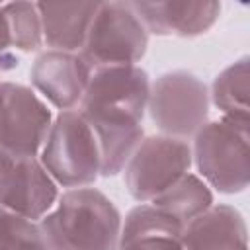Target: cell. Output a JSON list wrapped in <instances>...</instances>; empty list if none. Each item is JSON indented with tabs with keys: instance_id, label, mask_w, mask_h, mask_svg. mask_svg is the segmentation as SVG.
<instances>
[{
	"instance_id": "6da1fadb",
	"label": "cell",
	"mask_w": 250,
	"mask_h": 250,
	"mask_svg": "<svg viewBox=\"0 0 250 250\" xmlns=\"http://www.w3.org/2000/svg\"><path fill=\"white\" fill-rule=\"evenodd\" d=\"M148 94V74L137 64L92 70L78 113L98 141L100 176H117L143 141Z\"/></svg>"
},
{
	"instance_id": "4fadbf2b",
	"label": "cell",
	"mask_w": 250,
	"mask_h": 250,
	"mask_svg": "<svg viewBox=\"0 0 250 250\" xmlns=\"http://www.w3.org/2000/svg\"><path fill=\"white\" fill-rule=\"evenodd\" d=\"M184 227L152 205L133 207L121 223L117 250H184Z\"/></svg>"
},
{
	"instance_id": "5bb4252c",
	"label": "cell",
	"mask_w": 250,
	"mask_h": 250,
	"mask_svg": "<svg viewBox=\"0 0 250 250\" xmlns=\"http://www.w3.org/2000/svg\"><path fill=\"white\" fill-rule=\"evenodd\" d=\"M150 205L170 215L182 227H186L189 221H193L213 205V193L199 176L188 172L180 180H176L168 189L156 195Z\"/></svg>"
},
{
	"instance_id": "7a4b0ae2",
	"label": "cell",
	"mask_w": 250,
	"mask_h": 250,
	"mask_svg": "<svg viewBox=\"0 0 250 250\" xmlns=\"http://www.w3.org/2000/svg\"><path fill=\"white\" fill-rule=\"evenodd\" d=\"M121 213L96 188H74L43 215L39 229L47 250H117Z\"/></svg>"
},
{
	"instance_id": "2e32d148",
	"label": "cell",
	"mask_w": 250,
	"mask_h": 250,
	"mask_svg": "<svg viewBox=\"0 0 250 250\" xmlns=\"http://www.w3.org/2000/svg\"><path fill=\"white\" fill-rule=\"evenodd\" d=\"M8 31H10V41L12 47L23 51V53H33L39 51L43 45V29H41V18L35 2H10L0 6Z\"/></svg>"
},
{
	"instance_id": "ba28073f",
	"label": "cell",
	"mask_w": 250,
	"mask_h": 250,
	"mask_svg": "<svg viewBox=\"0 0 250 250\" xmlns=\"http://www.w3.org/2000/svg\"><path fill=\"white\" fill-rule=\"evenodd\" d=\"M51 109L16 82H0V148L18 158L37 156L51 129Z\"/></svg>"
},
{
	"instance_id": "3957f363",
	"label": "cell",
	"mask_w": 250,
	"mask_h": 250,
	"mask_svg": "<svg viewBox=\"0 0 250 250\" xmlns=\"http://www.w3.org/2000/svg\"><path fill=\"white\" fill-rule=\"evenodd\" d=\"M248 123L242 119L221 117L205 123L195 133V166L205 182L221 193L232 195L248 188L250 148Z\"/></svg>"
},
{
	"instance_id": "8992f818",
	"label": "cell",
	"mask_w": 250,
	"mask_h": 250,
	"mask_svg": "<svg viewBox=\"0 0 250 250\" xmlns=\"http://www.w3.org/2000/svg\"><path fill=\"white\" fill-rule=\"evenodd\" d=\"M146 109L164 135L188 139L207 123L209 92L195 74L170 70L160 74L150 86Z\"/></svg>"
},
{
	"instance_id": "7c38bea8",
	"label": "cell",
	"mask_w": 250,
	"mask_h": 250,
	"mask_svg": "<svg viewBox=\"0 0 250 250\" xmlns=\"http://www.w3.org/2000/svg\"><path fill=\"white\" fill-rule=\"evenodd\" d=\"M100 2H37L43 41L51 51L80 53Z\"/></svg>"
},
{
	"instance_id": "52a82bcc",
	"label": "cell",
	"mask_w": 250,
	"mask_h": 250,
	"mask_svg": "<svg viewBox=\"0 0 250 250\" xmlns=\"http://www.w3.org/2000/svg\"><path fill=\"white\" fill-rule=\"evenodd\" d=\"M191 148L184 139L152 135L143 139L125 164V186L135 201H152L189 172Z\"/></svg>"
},
{
	"instance_id": "277c9868",
	"label": "cell",
	"mask_w": 250,
	"mask_h": 250,
	"mask_svg": "<svg viewBox=\"0 0 250 250\" xmlns=\"http://www.w3.org/2000/svg\"><path fill=\"white\" fill-rule=\"evenodd\" d=\"M39 162L62 188H86L98 180V141L78 111H61L55 117L41 146Z\"/></svg>"
},
{
	"instance_id": "ac0fdd59",
	"label": "cell",
	"mask_w": 250,
	"mask_h": 250,
	"mask_svg": "<svg viewBox=\"0 0 250 250\" xmlns=\"http://www.w3.org/2000/svg\"><path fill=\"white\" fill-rule=\"evenodd\" d=\"M10 47H12V41H10L8 23H6V18L0 10V74L18 66V57L10 51Z\"/></svg>"
},
{
	"instance_id": "8fae6325",
	"label": "cell",
	"mask_w": 250,
	"mask_h": 250,
	"mask_svg": "<svg viewBox=\"0 0 250 250\" xmlns=\"http://www.w3.org/2000/svg\"><path fill=\"white\" fill-rule=\"evenodd\" d=\"M184 250H248V229L232 205H211L182 230Z\"/></svg>"
},
{
	"instance_id": "9c48e42d",
	"label": "cell",
	"mask_w": 250,
	"mask_h": 250,
	"mask_svg": "<svg viewBox=\"0 0 250 250\" xmlns=\"http://www.w3.org/2000/svg\"><path fill=\"white\" fill-rule=\"evenodd\" d=\"M31 84L61 111L74 109L86 90L92 70L78 53L45 51L31 66Z\"/></svg>"
},
{
	"instance_id": "30bf717a",
	"label": "cell",
	"mask_w": 250,
	"mask_h": 250,
	"mask_svg": "<svg viewBox=\"0 0 250 250\" xmlns=\"http://www.w3.org/2000/svg\"><path fill=\"white\" fill-rule=\"evenodd\" d=\"M146 31L154 35L197 37L209 31L221 14V4L211 0L195 2H129Z\"/></svg>"
},
{
	"instance_id": "e0dca14e",
	"label": "cell",
	"mask_w": 250,
	"mask_h": 250,
	"mask_svg": "<svg viewBox=\"0 0 250 250\" xmlns=\"http://www.w3.org/2000/svg\"><path fill=\"white\" fill-rule=\"evenodd\" d=\"M0 250H47L39 225L0 207Z\"/></svg>"
},
{
	"instance_id": "5b68a950",
	"label": "cell",
	"mask_w": 250,
	"mask_h": 250,
	"mask_svg": "<svg viewBox=\"0 0 250 250\" xmlns=\"http://www.w3.org/2000/svg\"><path fill=\"white\" fill-rule=\"evenodd\" d=\"M148 47V31L129 2H100L80 49L90 70L139 62Z\"/></svg>"
},
{
	"instance_id": "9a60e30c",
	"label": "cell",
	"mask_w": 250,
	"mask_h": 250,
	"mask_svg": "<svg viewBox=\"0 0 250 250\" xmlns=\"http://www.w3.org/2000/svg\"><path fill=\"white\" fill-rule=\"evenodd\" d=\"M248 88V57H242L215 76L211 86V100L223 111V117L250 121Z\"/></svg>"
}]
</instances>
